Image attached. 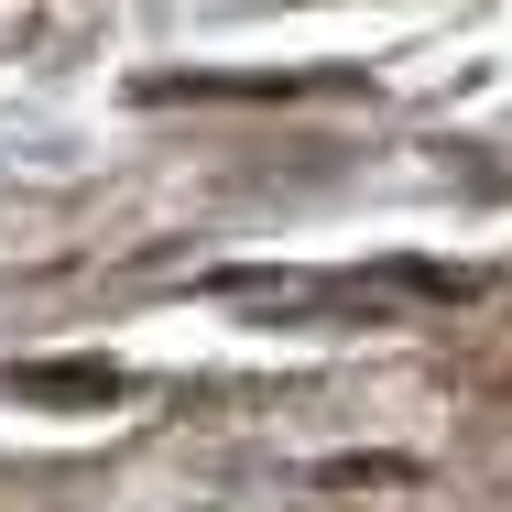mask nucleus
Wrapping results in <instances>:
<instances>
[{"label":"nucleus","instance_id":"1","mask_svg":"<svg viewBox=\"0 0 512 512\" xmlns=\"http://www.w3.org/2000/svg\"><path fill=\"white\" fill-rule=\"evenodd\" d=\"M11 404L99 414V404H120V371H109V360H22V371H11Z\"/></svg>","mask_w":512,"mask_h":512},{"label":"nucleus","instance_id":"2","mask_svg":"<svg viewBox=\"0 0 512 512\" xmlns=\"http://www.w3.org/2000/svg\"><path fill=\"white\" fill-rule=\"evenodd\" d=\"M295 88H338V77H142V99H295Z\"/></svg>","mask_w":512,"mask_h":512}]
</instances>
